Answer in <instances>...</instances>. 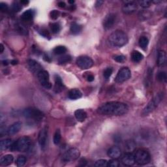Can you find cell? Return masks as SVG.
I'll return each mask as SVG.
<instances>
[{
  "instance_id": "cell-1",
  "label": "cell",
  "mask_w": 167,
  "mask_h": 167,
  "mask_svg": "<svg viewBox=\"0 0 167 167\" xmlns=\"http://www.w3.org/2000/svg\"><path fill=\"white\" fill-rule=\"evenodd\" d=\"M129 107L126 104L120 102H107L100 105L97 109V112L106 116H122L127 114Z\"/></svg>"
},
{
  "instance_id": "cell-2",
  "label": "cell",
  "mask_w": 167,
  "mask_h": 167,
  "mask_svg": "<svg viewBox=\"0 0 167 167\" xmlns=\"http://www.w3.org/2000/svg\"><path fill=\"white\" fill-rule=\"evenodd\" d=\"M109 43L114 47H122L128 42V37L124 31L117 30L110 34L109 37Z\"/></svg>"
},
{
  "instance_id": "cell-3",
  "label": "cell",
  "mask_w": 167,
  "mask_h": 167,
  "mask_svg": "<svg viewBox=\"0 0 167 167\" xmlns=\"http://www.w3.org/2000/svg\"><path fill=\"white\" fill-rule=\"evenodd\" d=\"M31 146V140L27 136H23L13 143L11 147L12 151H18L24 152L29 150Z\"/></svg>"
},
{
  "instance_id": "cell-4",
  "label": "cell",
  "mask_w": 167,
  "mask_h": 167,
  "mask_svg": "<svg viewBox=\"0 0 167 167\" xmlns=\"http://www.w3.org/2000/svg\"><path fill=\"white\" fill-rule=\"evenodd\" d=\"M163 99V93H160L153 97L150 101L148 103L147 106L144 108V109L142 111V116H147L149 113L153 112V110L156 109V107L158 106L159 103L161 102V100Z\"/></svg>"
},
{
  "instance_id": "cell-5",
  "label": "cell",
  "mask_w": 167,
  "mask_h": 167,
  "mask_svg": "<svg viewBox=\"0 0 167 167\" xmlns=\"http://www.w3.org/2000/svg\"><path fill=\"white\" fill-rule=\"evenodd\" d=\"M135 163L139 165H145L149 163L151 160L150 154L144 149H138L134 155Z\"/></svg>"
},
{
  "instance_id": "cell-6",
  "label": "cell",
  "mask_w": 167,
  "mask_h": 167,
  "mask_svg": "<svg viewBox=\"0 0 167 167\" xmlns=\"http://www.w3.org/2000/svg\"><path fill=\"white\" fill-rule=\"evenodd\" d=\"M24 116L34 121H41L44 117V114L40 110L34 108H28L24 110Z\"/></svg>"
},
{
  "instance_id": "cell-7",
  "label": "cell",
  "mask_w": 167,
  "mask_h": 167,
  "mask_svg": "<svg viewBox=\"0 0 167 167\" xmlns=\"http://www.w3.org/2000/svg\"><path fill=\"white\" fill-rule=\"evenodd\" d=\"M80 155V151L77 148H71L66 151L64 155H63L62 160L63 161L65 162V163L75 161L79 158Z\"/></svg>"
},
{
  "instance_id": "cell-8",
  "label": "cell",
  "mask_w": 167,
  "mask_h": 167,
  "mask_svg": "<svg viewBox=\"0 0 167 167\" xmlns=\"http://www.w3.org/2000/svg\"><path fill=\"white\" fill-rule=\"evenodd\" d=\"M131 77V73L128 67H123L120 69L115 78V82L123 83L129 80Z\"/></svg>"
},
{
  "instance_id": "cell-9",
  "label": "cell",
  "mask_w": 167,
  "mask_h": 167,
  "mask_svg": "<svg viewBox=\"0 0 167 167\" xmlns=\"http://www.w3.org/2000/svg\"><path fill=\"white\" fill-rule=\"evenodd\" d=\"M37 78L41 84L43 86L44 88L46 89H50L52 88V84L50 82V76H49L48 73L46 71L42 70L39 72L37 75Z\"/></svg>"
},
{
  "instance_id": "cell-10",
  "label": "cell",
  "mask_w": 167,
  "mask_h": 167,
  "mask_svg": "<svg viewBox=\"0 0 167 167\" xmlns=\"http://www.w3.org/2000/svg\"><path fill=\"white\" fill-rule=\"evenodd\" d=\"M76 63L78 67L82 69H88L93 65V61L90 57L86 56L78 57Z\"/></svg>"
},
{
  "instance_id": "cell-11",
  "label": "cell",
  "mask_w": 167,
  "mask_h": 167,
  "mask_svg": "<svg viewBox=\"0 0 167 167\" xmlns=\"http://www.w3.org/2000/svg\"><path fill=\"white\" fill-rule=\"evenodd\" d=\"M39 144L42 150L45 151L47 146L48 142V129L47 127H44L42 129L39 133L38 136Z\"/></svg>"
},
{
  "instance_id": "cell-12",
  "label": "cell",
  "mask_w": 167,
  "mask_h": 167,
  "mask_svg": "<svg viewBox=\"0 0 167 167\" xmlns=\"http://www.w3.org/2000/svg\"><path fill=\"white\" fill-rule=\"evenodd\" d=\"M116 15L114 13H109L103 20V27L105 29H111L116 23Z\"/></svg>"
},
{
  "instance_id": "cell-13",
  "label": "cell",
  "mask_w": 167,
  "mask_h": 167,
  "mask_svg": "<svg viewBox=\"0 0 167 167\" xmlns=\"http://www.w3.org/2000/svg\"><path fill=\"white\" fill-rule=\"evenodd\" d=\"M137 9V3L135 1H127L122 7L123 13L127 14H132Z\"/></svg>"
},
{
  "instance_id": "cell-14",
  "label": "cell",
  "mask_w": 167,
  "mask_h": 167,
  "mask_svg": "<svg viewBox=\"0 0 167 167\" xmlns=\"http://www.w3.org/2000/svg\"><path fill=\"white\" fill-rule=\"evenodd\" d=\"M122 163L125 166H132L135 163L134 155L132 153L127 152L122 159Z\"/></svg>"
},
{
  "instance_id": "cell-15",
  "label": "cell",
  "mask_w": 167,
  "mask_h": 167,
  "mask_svg": "<svg viewBox=\"0 0 167 167\" xmlns=\"http://www.w3.org/2000/svg\"><path fill=\"white\" fill-rule=\"evenodd\" d=\"M107 154L112 159H118L121 157L122 151L118 146H112L108 150Z\"/></svg>"
},
{
  "instance_id": "cell-16",
  "label": "cell",
  "mask_w": 167,
  "mask_h": 167,
  "mask_svg": "<svg viewBox=\"0 0 167 167\" xmlns=\"http://www.w3.org/2000/svg\"><path fill=\"white\" fill-rule=\"evenodd\" d=\"M28 67L30 69V70L34 73H37V75L43 70L42 66L39 63L33 60H29L28 61Z\"/></svg>"
},
{
  "instance_id": "cell-17",
  "label": "cell",
  "mask_w": 167,
  "mask_h": 167,
  "mask_svg": "<svg viewBox=\"0 0 167 167\" xmlns=\"http://www.w3.org/2000/svg\"><path fill=\"white\" fill-rule=\"evenodd\" d=\"M22 123L20 122H16L12 124L7 129V134L9 135H13L18 132L22 128Z\"/></svg>"
},
{
  "instance_id": "cell-18",
  "label": "cell",
  "mask_w": 167,
  "mask_h": 167,
  "mask_svg": "<svg viewBox=\"0 0 167 167\" xmlns=\"http://www.w3.org/2000/svg\"><path fill=\"white\" fill-rule=\"evenodd\" d=\"M55 78V84H54V90L56 93H60L61 92H62L63 90V88H64V86H63V84L62 82V80L60 78V76L58 75H55L54 77Z\"/></svg>"
},
{
  "instance_id": "cell-19",
  "label": "cell",
  "mask_w": 167,
  "mask_h": 167,
  "mask_svg": "<svg viewBox=\"0 0 167 167\" xmlns=\"http://www.w3.org/2000/svg\"><path fill=\"white\" fill-rule=\"evenodd\" d=\"M34 15H35V12L32 9H29L27 10L26 11L24 12L23 14L21 16L22 20L26 22H29L32 20Z\"/></svg>"
},
{
  "instance_id": "cell-20",
  "label": "cell",
  "mask_w": 167,
  "mask_h": 167,
  "mask_svg": "<svg viewBox=\"0 0 167 167\" xmlns=\"http://www.w3.org/2000/svg\"><path fill=\"white\" fill-rule=\"evenodd\" d=\"M166 63V54L164 50H159L157 55V65L160 67L165 65Z\"/></svg>"
},
{
  "instance_id": "cell-21",
  "label": "cell",
  "mask_w": 167,
  "mask_h": 167,
  "mask_svg": "<svg viewBox=\"0 0 167 167\" xmlns=\"http://www.w3.org/2000/svg\"><path fill=\"white\" fill-rule=\"evenodd\" d=\"M75 116L78 122H84L87 117V113L82 109H78L75 112Z\"/></svg>"
},
{
  "instance_id": "cell-22",
  "label": "cell",
  "mask_w": 167,
  "mask_h": 167,
  "mask_svg": "<svg viewBox=\"0 0 167 167\" xmlns=\"http://www.w3.org/2000/svg\"><path fill=\"white\" fill-rule=\"evenodd\" d=\"M14 157L11 154L5 155L0 159V164L2 166H7L11 164L13 162Z\"/></svg>"
},
{
  "instance_id": "cell-23",
  "label": "cell",
  "mask_w": 167,
  "mask_h": 167,
  "mask_svg": "<svg viewBox=\"0 0 167 167\" xmlns=\"http://www.w3.org/2000/svg\"><path fill=\"white\" fill-rule=\"evenodd\" d=\"M82 96V93L78 89H72L68 93V97L69 99L72 100H76Z\"/></svg>"
},
{
  "instance_id": "cell-24",
  "label": "cell",
  "mask_w": 167,
  "mask_h": 167,
  "mask_svg": "<svg viewBox=\"0 0 167 167\" xmlns=\"http://www.w3.org/2000/svg\"><path fill=\"white\" fill-rule=\"evenodd\" d=\"M12 144H13V142L11 139L7 138L3 140L0 142V149H1V150H7V149L11 148Z\"/></svg>"
},
{
  "instance_id": "cell-25",
  "label": "cell",
  "mask_w": 167,
  "mask_h": 167,
  "mask_svg": "<svg viewBox=\"0 0 167 167\" xmlns=\"http://www.w3.org/2000/svg\"><path fill=\"white\" fill-rule=\"evenodd\" d=\"M135 148H136V143L131 140L126 141L125 144V149L127 151V152H129L131 153L133 151Z\"/></svg>"
},
{
  "instance_id": "cell-26",
  "label": "cell",
  "mask_w": 167,
  "mask_h": 167,
  "mask_svg": "<svg viewBox=\"0 0 167 167\" xmlns=\"http://www.w3.org/2000/svg\"><path fill=\"white\" fill-rule=\"evenodd\" d=\"M143 58H144L143 55L138 51H133L132 52L131 59L132 61H134L135 63L140 62V61L143 59Z\"/></svg>"
},
{
  "instance_id": "cell-27",
  "label": "cell",
  "mask_w": 167,
  "mask_h": 167,
  "mask_svg": "<svg viewBox=\"0 0 167 167\" xmlns=\"http://www.w3.org/2000/svg\"><path fill=\"white\" fill-rule=\"evenodd\" d=\"M71 31L73 34H75V35H77V34L79 33L81 30H82V27L80 26L79 24H78L77 23H72L71 25Z\"/></svg>"
},
{
  "instance_id": "cell-28",
  "label": "cell",
  "mask_w": 167,
  "mask_h": 167,
  "mask_svg": "<svg viewBox=\"0 0 167 167\" xmlns=\"http://www.w3.org/2000/svg\"><path fill=\"white\" fill-rule=\"evenodd\" d=\"M138 43H139L140 46H141V47L143 49V50H146L147 46H148V45L149 40H148V39L146 37L142 36L139 39Z\"/></svg>"
},
{
  "instance_id": "cell-29",
  "label": "cell",
  "mask_w": 167,
  "mask_h": 167,
  "mask_svg": "<svg viewBox=\"0 0 167 167\" xmlns=\"http://www.w3.org/2000/svg\"><path fill=\"white\" fill-rule=\"evenodd\" d=\"M53 52L56 55H62L67 52V48L63 46H58L54 49Z\"/></svg>"
},
{
  "instance_id": "cell-30",
  "label": "cell",
  "mask_w": 167,
  "mask_h": 167,
  "mask_svg": "<svg viewBox=\"0 0 167 167\" xmlns=\"http://www.w3.org/2000/svg\"><path fill=\"white\" fill-rule=\"evenodd\" d=\"M71 61V57L69 55H65L63 56H61V57L59 58L58 62L60 64H65V63H69Z\"/></svg>"
},
{
  "instance_id": "cell-31",
  "label": "cell",
  "mask_w": 167,
  "mask_h": 167,
  "mask_svg": "<svg viewBox=\"0 0 167 167\" xmlns=\"http://www.w3.org/2000/svg\"><path fill=\"white\" fill-rule=\"evenodd\" d=\"M26 157L24 155H20L18 158L16 159V164L18 166H23L26 163Z\"/></svg>"
},
{
  "instance_id": "cell-32",
  "label": "cell",
  "mask_w": 167,
  "mask_h": 167,
  "mask_svg": "<svg viewBox=\"0 0 167 167\" xmlns=\"http://www.w3.org/2000/svg\"><path fill=\"white\" fill-rule=\"evenodd\" d=\"M50 29L53 33H58L61 30V26L59 23H52L50 24Z\"/></svg>"
},
{
  "instance_id": "cell-33",
  "label": "cell",
  "mask_w": 167,
  "mask_h": 167,
  "mask_svg": "<svg viewBox=\"0 0 167 167\" xmlns=\"http://www.w3.org/2000/svg\"><path fill=\"white\" fill-rule=\"evenodd\" d=\"M61 135L60 129H57L54 135V143L55 144H58L61 141Z\"/></svg>"
},
{
  "instance_id": "cell-34",
  "label": "cell",
  "mask_w": 167,
  "mask_h": 167,
  "mask_svg": "<svg viewBox=\"0 0 167 167\" xmlns=\"http://www.w3.org/2000/svg\"><path fill=\"white\" fill-rule=\"evenodd\" d=\"M157 80L159 81V82H166V73L163 72V71L159 72L157 76Z\"/></svg>"
},
{
  "instance_id": "cell-35",
  "label": "cell",
  "mask_w": 167,
  "mask_h": 167,
  "mask_svg": "<svg viewBox=\"0 0 167 167\" xmlns=\"http://www.w3.org/2000/svg\"><path fill=\"white\" fill-rule=\"evenodd\" d=\"M95 166L97 167H106L108 166V161L105 159H100L95 163Z\"/></svg>"
},
{
  "instance_id": "cell-36",
  "label": "cell",
  "mask_w": 167,
  "mask_h": 167,
  "mask_svg": "<svg viewBox=\"0 0 167 167\" xmlns=\"http://www.w3.org/2000/svg\"><path fill=\"white\" fill-rule=\"evenodd\" d=\"M112 73H113L112 69L110 67H108L104 71V72H103V77H104L105 79L108 80L110 77V76L112 75Z\"/></svg>"
},
{
  "instance_id": "cell-37",
  "label": "cell",
  "mask_w": 167,
  "mask_h": 167,
  "mask_svg": "<svg viewBox=\"0 0 167 167\" xmlns=\"http://www.w3.org/2000/svg\"><path fill=\"white\" fill-rule=\"evenodd\" d=\"M119 165V163L117 159H112V160L108 161V166L109 167H118Z\"/></svg>"
},
{
  "instance_id": "cell-38",
  "label": "cell",
  "mask_w": 167,
  "mask_h": 167,
  "mask_svg": "<svg viewBox=\"0 0 167 167\" xmlns=\"http://www.w3.org/2000/svg\"><path fill=\"white\" fill-rule=\"evenodd\" d=\"M60 15V11H58V10H53L50 13V16L51 19L52 20H56L59 18V16Z\"/></svg>"
},
{
  "instance_id": "cell-39",
  "label": "cell",
  "mask_w": 167,
  "mask_h": 167,
  "mask_svg": "<svg viewBox=\"0 0 167 167\" xmlns=\"http://www.w3.org/2000/svg\"><path fill=\"white\" fill-rule=\"evenodd\" d=\"M138 3L143 8H148L149 7H150L151 1H148V0H143V1H139Z\"/></svg>"
},
{
  "instance_id": "cell-40",
  "label": "cell",
  "mask_w": 167,
  "mask_h": 167,
  "mask_svg": "<svg viewBox=\"0 0 167 167\" xmlns=\"http://www.w3.org/2000/svg\"><path fill=\"white\" fill-rule=\"evenodd\" d=\"M12 9L14 12H19L22 9V6L18 2H14L12 5Z\"/></svg>"
},
{
  "instance_id": "cell-41",
  "label": "cell",
  "mask_w": 167,
  "mask_h": 167,
  "mask_svg": "<svg viewBox=\"0 0 167 167\" xmlns=\"http://www.w3.org/2000/svg\"><path fill=\"white\" fill-rule=\"evenodd\" d=\"M114 60L118 63H123L125 61V57L124 56H122V55L116 56L114 57Z\"/></svg>"
},
{
  "instance_id": "cell-42",
  "label": "cell",
  "mask_w": 167,
  "mask_h": 167,
  "mask_svg": "<svg viewBox=\"0 0 167 167\" xmlns=\"http://www.w3.org/2000/svg\"><path fill=\"white\" fill-rule=\"evenodd\" d=\"M9 9V7L7 5V4L5 3H0V11L2 13H5Z\"/></svg>"
},
{
  "instance_id": "cell-43",
  "label": "cell",
  "mask_w": 167,
  "mask_h": 167,
  "mask_svg": "<svg viewBox=\"0 0 167 167\" xmlns=\"http://www.w3.org/2000/svg\"><path fill=\"white\" fill-rule=\"evenodd\" d=\"M39 33H41V35H43L45 37H50V33H49V31L45 28L41 29V30H39Z\"/></svg>"
},
{
  "instance_id": "cell-44",
  "label": "cell",
  "mask_w": 167,
  "mask_h": 167,
  "mask_svg": "<svg viewBox=\"0 0 167 167\" xmlns=\"http://www.w3.org/2000/svg\"><path fill=\"white\" fill-rule=\"evenodd\" d=\"M86 80L88 82H92V81L94 80V76L92 74H88L86 77Z\"/></svg>"
},
{
  "instance_id": "cell-45",
  "label": "cell",
  "mask_w": 167,
  "mask_h": 167,
  "mask_svg": "<svg viewBox=\"0 0 167 167\" xmlns=\"http://www.w3.org/2000/svg\"><path fill=\"white\" fill-rule=\"evenodd\" d=\"M58 7H60V8H64V7H65L66 5H65V2H63V1H60V2H58Z\"/></svg>"
},
{
  "instance_id": "cell-46",
  "label": "cell",
  "mask_w": 167,
  "mask_h": 167,
  "mask_svg": "<svg viewBox=\"0 0 167 167\" xmlns=\"http://www.w3.org/2000/svg\"><path fill=\"white\" fill-rule=\"evenodd\" d=\"M87 163V161H86V159H82L80 161V166H85L86 164Z\"/></svg>"
},
{
  "instance_id": "cell-47",
  "label": "cell",
  "mask_w": 167,
  "mask_h": 167,
  "mask_svg": "<svg viewBox=\"0 0 167 167\" xmlns=\"http://www.w3.org/2000/svg\"><path fill=\"white\" fill-rule=\"evenodd\" d=\"M103 3V1H96V3H95V5H96V7H99Z\"/></svg>"
},
{
  "instance_id": "cell-48",
  "label": "cell",
  "mask_w": 167,
  "mask_h": 167,
  "mask_svg": "<svg viewBox=\"0 0 167 167\" xmlns=\"http://www.w3.org/2000/svg\"><path fill=\"white\" fill-rule=\"evenodd\" d=\"M20 3L21 4H23V5H27L28 3H29V1H24V0H22V1H20Z\"/></svg>"
},
{
  "instance_id": "cell-49",
  "label": "cell",
  "mask_w": 167,
  "mask_h": 167,
  "mask_svg": "<svg viewBox=\"0 0 167 167\" xmlns=\"http://www.w3.org/2000/svg\"><path fill=\"white\" fill-rule=\"evenodd\" d=\"M9 61H7V60H5V61H3V64L4 65H7L9 64Z\"/></svg>"
},
{
  "instance_id": "cell-50",
  "label": "cell",
  "mask_w": 167,
  "mask_h": 167,
  "mask_svg": "<svg viewBox=\"0 0 167 167\" xmlns=\"http://www.w3.org/2000/svg\"><path fill=\"white\" fill-rule=\"evenodd\" d=\"M3 50H4V46L3 45H2V44H1V51H0V52L3 53Z\"/></svg>"
},
{
  "instance_id": "cell-51",
  "label": "cell",
  "mask_w": 167,
  "mask_h": 167,
  "mask_svg": "<svg viewBox=\"0 0 167 167\" xmlns=\"http://www.w3.org/2000/svg\"><path fill=\"white\" fill-rule=\"evenodd\" d=\"M11 64H13V65H16V64H17V61H16V60L11 61Z\"/></svg>"
},
{
  "instance_id": "cell-52",
  "label": "cell",
  "mask_w": 167,
  "mask_h": 167,
  "mask_svg": "<svg viewBox=\"0 0 167 167\" xmlns=\"http://www.w3.org/2000/svg\"><path fill=\"white\" fill-rule=\"evenodd\" d=\"M161 1H152L151 3H161Z\"/></svg>"
},
{
  "instance_id": "cell-53",
  "label": "cell",
  "mask_w": 167,
  "mask_h": 167,
  "mask_svg": "<svg viewBox=\"0 0 167 167\" xmlns=\"http://www.w3.org/2000/svg\"><path fill=\"white\" fill-rule=\"evenodd\" d=\"M68 2H69V3H70V4H73V3H75V1H73V0H72V1H69Z\"/></svg>"
}]
</instances>
